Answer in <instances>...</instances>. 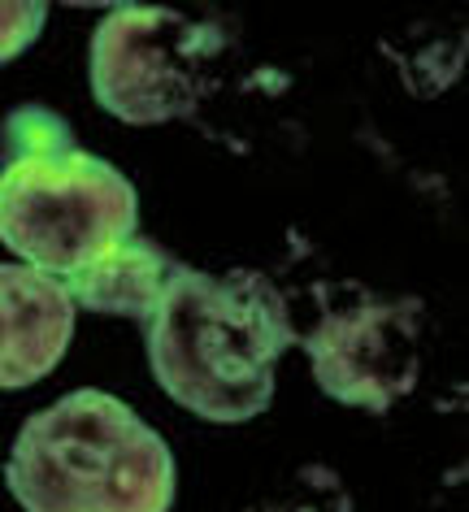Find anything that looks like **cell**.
<instances>
[{
  "instance_id": "cell-3",
  "label": "cell",
  "mask_w": 469,
  "mask_h": 512,
  "mask_svg": "<svg viewBox=\"0 0 469 512\" xmlns=\"http://www.w3.org/2000/svg\"><path fill=\"white\" fill-rule=\"evenodd\" d=\"M5 482L27 512H170L174 456L135 408L70 391L18 430Z\"/></svg>"
},
{
  "instance_id": "cell-8",
  "label": "cell",
  "mask_w": 469,
  "mask_h": 512,
  "mask_svg": "<svg viewBox=\"0 0 469 512\" xmlns=\"http://www.w3.org/2000/svg\"><path fill=\"white\" fill-rule=\"evenodd\" d=\"M252 512H348V495L331 469L304 465L283 491L257 504Z\"/></svg>"
},
{
  "instance_id": "cell-9",
  "label": "cell",
  "mask_w": 469,
  "mask_h": 512,
  "mask_svg": "<svg viewBox=\"0 0 469 512\" xmlns=\"http://www.w3.org/2000/svg\"><path fill=\"white\" fill-rule=\"evenodd\" d=\"M48 22V5L40 0H0V66L22 57Z\"/></svg>"
},
{
  "instance_id": "cell-5",
  "label": "cell",
  "mask_w": 469,
  "mask_h": 512,
  "mask_svg": "<svg viewBox=\"0 0 469 512\" xmlns=\"http://www.w3.org/2000/svg\"><path fill=\"white\" fill-rule=\"evenodd\" d=\"M313 378L331 400L387 413L413 391L422 369V304L391 296H352L322 313L300 339Z\"/></svg>"
},
{
  "instance_id": "cell-4",
  "label": "cell",
  "mask_w": 469,
  "mask_h": 512,
  "mask_svg": "<svg viewBox=\"0 0 469 512\" xmlns=\"http://www.w3.org/2000/svg\"><path fill=\"white\" fill-rule=\"evenodd\" d=\"M226 31L174 9L118 5L92 35V96L131 126L192 118L209 96Z\"/></svg>"
},
{
  "instance_id": "cell-1",
  "label": "cell",
  "mask_w": 469,
  "mask_h": 512,
  "mask_svg": "<svg viewBox=\"0 0 469 512\" xmlns=\"http://www.w3.org/2000/svg\"><path fill=\"white\" fill-rule=\"evenodd\" d=\"M144 330L152 378L205 421L265 413L278 356L300 343L283 291L257 270L213 278L183 265Z\"/></svg>"
},
{
  "instance_id": "cell-6",
  "label": "cell",
  "mask_w": 469,
  "mask_h": 512,
  "mask_svg": "<svg viewBox=\"0 0 469 512\" xmlns=\"http://www.w3.org/2000/svg\"><path fill=\"white\" fill-rule=\"evenodd\" d=\"M74 335V300L61 278L0 265V391L53 374Z\"/></svg>"
},
{
  "instance_id": "cell-7",
  "label": "cell",
  "mask_w": 469,
  "mask_h": 512,
  "mask_svg": "<svg viewBox=\"0 0 469 512\" xmlns=\"http://www.w3.org/2000/svg\"><path fill=\"white\" fill-rule=\"evenodd\" d=\"M179 270H183V261H174L161 243L131 235L105 248L100 256H92L74 274H66L61 287L70 291L74 309L118 313V317H135V322L148 326Z\"/></svg>"
},
{
  "instance_id": "cell-2",
  "label": "cell",
  "mask_w": 469,
  "mask_h": 512,
  "mask_svg": "<svg viewBox=\"0 0 469 512\" xmlns=\"http://www.w3.org/2000/svg\"><path fill=\"white\" fill-rule=\"evenodd\" d=\"M0 243L66 278L139 226V196L109 161L74 148L70 122L22 105L0 126Z\"/></svg>"
}]
</instances>
